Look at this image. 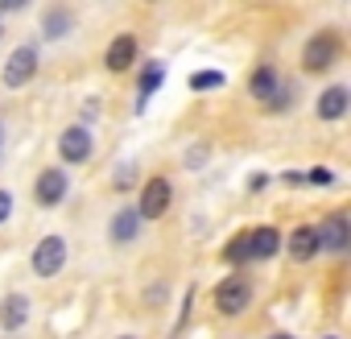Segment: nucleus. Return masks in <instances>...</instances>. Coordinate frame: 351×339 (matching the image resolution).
<instances>
[{
	"mask_svg": "<svg viewBox=\"0 0 351 339\" xmlns=\"http://www.w3.org/2000/svg\"><path fill=\"white\" fill-rule=\"evenodd\" d=\"M116 187H120V191H124V187H132V165L116 170Z\"/></svg>",
	"mask_w": 351,
	"mask_h": 339,
	"instance_id": "4be33fe9",
	"label": "nucleus"
},
{
	"mask_svg": "<svg viewBox=\"0 0 351 339\" xmlns=\"http://www.w3.org/2000/svg\"><path fill=\"white\" fill-rule=\"evenodd\" d=\"M223 261H228V265H252V261H248V232H240V236L223 248Z\"/></svg>",
	"mask_w": 351,
	"mask_h": 339,
	"instance_id": "a211bd4d",
	"label": "nucleus"
},
{
	"mask_svg": "<svg viewBox=\"0 0 351 339\" xmlns=\"http://www.w3.org/2000/svg\"><path fill=\"white\" fill-rule=\"evenodd\" d=\"M29 265H34L38 277H54L66 265V240L62 236H42L38 248H34V257H29Z\"/></svg>",
	"mask_w": 351,
	"mask_h": 339,
	"instance_id": "7ed1b4c3",
	"label": "nucleus"
},
{
	"mask_svg": "<svg viewBox=\"0 0 351 339\" xmlns=\"http://www.w3.org/2000/svg\"><path fill=\"white\" fill-rule=\"evenodd\" d=\"M169 183L165 178H149L145 187H141V203H136V220H161L165 215V207H169Z\"/></svg>",
	"mask_w": 351,
	"mask_h": 339,
	"instance_id": "423d86ee",
	"label": "nucleus"
},
{
	"mask_svg": "<svg viewBox=\"0 0 351 339\" xmlns=\"http://www.w3.org/2000/svg\"><path fill=\"white\" fill-rule=\"evenodd\" d=\"M277 87H281V79H277V71H273V67H256V71H252V79H248L252 100H265V104L277 95Z\"/></svg>",
	"mask_w": 351,
	"mask_h": 339,
	"instance_id": "2eb2a0df",
	"label": "nucleus"
},
{
	"mask_svg": "<svg viewBox=\"0 0 351 339\" xmlns=\"http://www.w3.org/2000/svg\"><path fill=\"white\" fill-rule=\"evenodd\" d=\"M91 149H95V141H91V128H83V124H71V128L58 137V153H62V161H87Z\"/></svg>",
	"mask_w": 351,
	"mask_h": 339,
	"instance_id": "0eeeda50",
	"label": "nucleus"
},
{
	"mask_svg": "<svg viewBox=\"0 0 351 339\" xmlns=\"http://www.w3.org/2000/svg\"><path fill=\"white\" fill-rule=\"evenodd\" d=\"M191 87L195 91H215V87H223V71H199L191 79Z\"/></svg>",
	"mask_w": 351,
	"mask_h": 339,
	"instance_id": "6ab92c4d",
	"label": "nucleus"
},
{
	"mask_svg": "<svg viewBox=\"0 0 351 339\" xmlns=\"http://www.w3.org/2000/svg\"><path fill=\"white\" fill-rule=\"evenodd\" d=\"M289 257H293V261L318 257V228H310V224L293 228V232H289Z\"/></svg>",
	"mask_w": 351,
	"mask_h": 339,
	"instance_id": "ddd939ff",
	"label": "nucleus"
},
{
	"mask_svg": "<svg viewBox=\"0 0 351 339\" xmlns=\"http://www.w3.org/2000/svg\"><path fill=\"white\" fill-rule=\"evenodd\" d=\"M347 108H351V91H347V87H326V91L318 95V104H314L318 120H343Z\"/></svg>",
	"mask_w": 351,
	"mask_h": 339,
	"instance_id": "6e6552de",
	"label": "nucleus"
},
{
	"mask_svg": "<svg viewBox=\"0 0 351 339\" xmlns=\"http://www.w3.org/2000/svg\"><path fill=\"white\" fill-rule=\"evenodd\" d=\"M38 75V50L34 46H17L13 54H9V62H5V87H25L29 79Z\"/></svg>",
	"mask_w": 351,
	"mask_h": 339,
	"instance_id": "20e7f679",
	"label": "nucleus"
},
{
	"mask_svg": "<svg viewBox=\"0 0 351 339\" xmlns=\"http://www.w3.org/2000/svg\"><path fill=\"white\" fill-rule=\"evenodd\" d=\"M281 248V232L277 228H252L248 232V261H269Z\"/></svg>",
	"mask_w": 351,
	"mask_h": 339,
	"instance_id": "9d476101",
	"label": "nucleus"
},
{
	"mask_svg": "<svg viewBox=\"0 0 351 339\" xmlns=\"http://www.w3.org/2000/svg\"><path fill=\"white\" fill-rule=\"evenodd\" d=\"M9 215H13V195H9V191H0V224H5Z\"/></svg>",
	"mask_w": 351,
	"mask_h": 339,
	"instance_id": "412c9836",
	"label": "nucleus"
},
{
	"mask_svg": "<svg viewBox=\"0 0 351 339\" xmlns=\"http://www.w3.org/2000/svg\"><path fill=\"white\" fill-rule=\"evenodd\" d=\"M0 34H5V30H0Z\"/></svg>",
	"mask_w": 351,
	"mask_h": 339,
	"instance_id": "393cba45",
	"label": "nucleus"
},
{
	"mask_svg": "<svg viewBox=\"0 0 351 339\" xmlns=\"http://www.w3.org/2000/svg\"><path fill=\"white\" fill-rule=\"evenodd\" d=\"M273 339H293V335H285V331H281V335H273Z\"/></svg>",
	"mask_w": 351,
	"mask_h": 339,
	"instance_id": "5701e85b",
	"label": "nucleus"
},
{
	"mask_svg": "<svg viewBox=\"0 0 351 339\" xmlns=\"http://www.w3.org/2000/svg\"><path fill=\"white\" fill-rule=\"evenodd\" d=\"M0 141H5V128H0Z\"/></svg>",
	"mask_w": 351,
	"mask_h": 339,
	"instance_id": "b1692460",
	"label": "nucleus"
},
{
	"mask_svg": "<svg viewBox=\"0 0 351 339\" xmlns=\"http://www.w3.org/2000/svg\"><path fill=\"white\" fill-rule=\"evenodd\" d=\"M124 339H128V335H124Z\"/></svg>",
	"mask_w": 351,
	"mask_h": 339,
	"instance_id": "a878e982",
	"label": "nucleus"
},
{
	"mask_svg": "<svg viewBox=\"0 0 351 339\" xmlns=\"http://www.w3.org/2000/svg\"><path fill=\"white\" fill-rule=\"evenodd\" d=\"M66 170L62 165H50V170H42L38 174V183H34V199L42 203V207H58L62 199H66Z\"/></svg>",
	"mask_w": 351,
	"mask_h": 339,
	"instance_id": "39448f33",
	"label": "nucleus"
},
{
	"mask_svg": "<svg viewBox=\"0 0 351 339\" xmlns=\"http://www.w3.org/2000/svg\"><path fill=\"white\" fill-rule=\"evenodd\" d=\"M29 318V298L25 294H9L5 302H0V327L5 331H21Z\"/></svg>",
	"mask_w": 351,
	"mask_h": 339,
	"instance_id": "f8f14e48",
	"label": "nucleus"
},
{
	"mask_svg": "<svg viewBox=\"0 0 351 339\" xmlns=\"http://www.w3.org/2000/svg\"><path fill=\"white\" fill-rule=\"evenodd\" d=\"M132 62H136V38H132V34H120V38L108 46V54H104V67L120 75V71H128Z\"/></svg>",
	"mask_w": 351,
	"mask_h": 339,
	"instance_id": "1a4fd4ad",
	"label": "nucleus"
},
{
	"mask_svg": "<svg viewBox=\"0 0 351 339\" xmlns=\"http://www.w3.org/2000/svg\"><path fill=\"white\" fill-rule=\"evenodd\" d=\"M335 62H339V38H335L330 30L314 34V38L306 42V50H302V67H306L310 75H318V71H330Z\"/></svg>",
	"mask_w": 351,
	"mask_h": 339,
	"instance_id": "f257e3e1",
	"label": "nucleus"
},
{
	"mask_svg": "<svg viewBox=\"0 0 351 339\" xmlns=\"http://www.w3.org/2000/svg\"><path fill=\"white\" fill-rule=\"evenodd\" d=\"M136 228H141L136 211H132V207H120V211L112 215V224H108V232H112V244H132V240H136Z\"/></svg>",
	"mask_w": 351,
	"mask_h": 339,
	"instance_id": "4468645a",
	"label": "nucleus"
},
{
	"mask_svg": "<svg viewBox=\"0 0 351 339\" xmlns=\"http://www.w3.org/2000/svg\"><path fill=\"white\" fill-rule=\"evenodd\" d=\"M252 306V281L248 277H228V281H219V290H215V310L219 314H244Z\"/></svg>",
	"mask_w": 351,
	"mask_h": 339,
	"instance_id": "f03ea898",
	"label": "nucleus"
},
{
	"mask_svg": "<svg viewBox=\"0 0 351 339\" xmlns=\"http://www.w3.org/2000/svg\"><path fill=\"white\" fill-rule=\"evenodd\" d=\"M347 232H351L347 215H330V220L318 228V248H326V253H343V248H347Z\"/></svg>",
	"mask_w": 351,
	"mask_h": 339,
	"instance_id": "9b49d317",
	"label": "nucleus"
},
{
	"mask_svg": "<svg viewBox=\"0 0 351 339\" xmlns=\"http://www.w3.org/2000/svg\"><path fill=\"white\" fill-rule=\"evenodd\" d=\"M71 25H75V13H71V9H50V13L42 17V30H46L50 42H54V38H66Z\"/></svg>",
	"mask_w": 351,
	"mask_h": 339,
	"instance_id": "dca6fc26",
	"label": "nucleus"
},
{
	"mask_svg": "<svg viewBox=\"0 0 351 339\" xmlns=\"http://www.w3.org/2000/svg\"><path fill=\"white\" fill-rule=\"evenodd\" d=\"M306 183H314V187H330V183H335V174H330V170H310Z\"/></svg>",
	"mask_w": 351,
	"mask_h": 339,
	"instance_id": "aec40b11",
	"label": "nucleus"
},
{
	"mask_svg": "<svg viewBox=\"0 0 351 339\" xmlns=\"http://www.w3.org/2000/svg\"><path fill=\"white\" fill-rule=\"evenodd\" d=\"M161 79H165V67H161V62H153V67L141 75V104H136V112H145V100L161 87Z\"/></svg>",
	"mask_w": 351,
	"mask_h": 339,
	"instance_id": "f3484780",
	"label": "nucleus"
}]
</instances>
